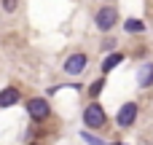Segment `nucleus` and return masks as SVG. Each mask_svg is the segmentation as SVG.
Wrapping results in <instances>:
<instances>
[{"mask_svg":"<svg viewBox=\"0 0 153 145\" xmlns=\"http://www.w3.org/2000/svg\"><path fill=\"white\" fill-rule=\"evenodd\" d=\"M116 22H118V11H116L113 5H102V8L94 13V24H97L100 32H110V30L116 27Z\"/></svg>","mask_w":153,"mask_h":145,"instance_id":"1","label":"nucleus"},{"mask_svg":"<svg viewBox=\"0 0 153 145\" xmlns=\"http://www.w3.org/2000/svg\"><path fill=\"white\" fill-rule=\"evenodd\" d=\"M83 121H86V126H91V129H100V126H105V110H102V105L100 102H91L86 110H83Z\"/></svg>","mask_w":153,"mask_h":145,"instance_id":"2","label":"nucleus"},{"mask_svg":"<svg viewBox=\"0 0 153 145\" xmlns=\"http://www.w3.org/2000/svg\"><path fill=\"white\" fill-rule=\"evenodd\" d=\"M27 113H30V118L43 121V118H48L51 108H48V102L43 97H32V100H27Z\"/></svg>","mask_w":153,"mask_h":145,"instance_id":"3","label":"nucleus"},{"mask_svg":"<svg viewBox=\"0 0 153 145\" xmlns=\"http://www.w3.org/2000/svg\"><path fill=\"white\" fill-rule=\"evenodd\" d=\"M86 62H89V59H86V54H70V57L65 59V65H62V67H65V73H67V75H81V73L86 70Z\"/></svg>","mask_w":153,"mask_h":145,"instance_id":"4","label":"nucleus"},{"mask_svg":"<svg viewBox=\"0 0 153 145\" xmlns=\"http://www.w3.org/2000/svg\"><path fill=\"white\" fill-rule=\"evenodd\" d=\"M134 118H137V105L134 102H126V105H121V110H118V116H116V121H118V126H132L134 124Z\"/></svg>","mask_w":153,"mask_h":145,"instance_id":"5","label":"nucleus"},{"mask_svg":"<svg viewBox=\"0 0 153 145\" xmlns=\"http://www.w3.org/2000/svg\"><path fill=\"white\" fill-rule=\"evenodd\" d=\"M137 83H140L143 89L153 86V62H145V65H140V70H137Z\"/></svg>","mask_w":153,"mask_h":145,"instance_id":"6","label":"nucleus"},{"mask_svg":"<svg viewBox=\"0 0 153 145\" xmlns=\"http://www.w3.org/2000/svg\"><path fill=\"white\" fill-rule=\"evenodd\" d=\"M19 102V89L16 86H5L3 91H0V108H11V105H16Z\"/></svg>","mask_w":153,"mask_h":145,"instance_id":"7","label":"nucleus"},{"mask_svg":"<svg viewBox=\"0 0 153 145\" xmlns=\"http://www.w3.org/2000/svg\"><path fill=\"white\" fill-rule=\"evenodd\" d=\"M121 59H124V54H118V51H116V54H110V57L102 62V73H110L116 65H121Z\"/></svg>","mask_w":153,"mask_h":145,"instance_id":"8","label":"nucleus"},{"mask_svg":"<svg viewBox=\"0 0 153 145\" xmlns=\"http://www.w3.org/2000/svg\"><path fill=\"white\" fill-rule=\"evenodd\" d=\"M124 27H126V32H143V30H145V24H143L140 19H126Z\"/></svg>","mask_w":153,"mask_h":145,"instance_id":"9","label":"nucleus"},{"mask_svg":"<svg viewBox=\"0 0 153 145\" xmlns=\"http://www.w3.org/2000/svg\"><path fill=\"white\" fill-rule=\"evenodd\" d=\"M0 5H3V11H5V13H13V11H16V5H19V0H0Z\"/></svg>","mask_w":153,"mask_h":145,"instance_id":"10","label":"nucleus"},{"mask_svg":"<svg viewBox=\"0 0 153 145\" xmlns=\"http://www.w3.org/2000/svg\"><path fill=\"white\" fill-rule=\"evenodd\" d=\"M102 86H105V81H102V78H100V81H94V83H91V97H97V94L102 91Z\"/></svg>","mask_w":153,"mask_h":145,"instance_id":"11","label":"nucleus"},{"mask_svg":"<svg viewBox=\"0 0 153 145\" xmlns=\"http://www.w3.org/2000/svg\"><path fill=\"white\" fill-rule=\"evenodd\" d=\"M116 145H121V143H116Z\"/></svg>","mask_w":153,"mask_h":145,"instance_id":"12","label":"nucleus"}]
</instances>
